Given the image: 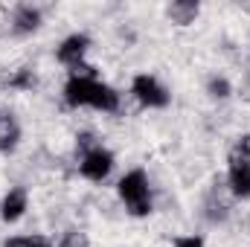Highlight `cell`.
I'll list each match as a JSON object with an SVG mask.
<instances>
[{
	"instance_id": "cell-1",
	"label": "cell",
	"mask_w": 250,
	"mask_h": 247,
	"mask_svg": "<svg viewBox=\"0 0 250 247\" xmlns=\"http://www.w3.org/2000/svg\"><path fill=\"white\" fill-rule=\"evenodd\" d=\"M64 102L70 108H93V111H105V114H117L120 111V93L111 84H105L102 79L67 76Z\"/></svg>"
},
{
	"instance_id": "cell-2",
	"label": "cell",
	"mask_w": 250,
	"mask_h": 247,
	"mask_svg": "<svg viewBox=\"0 0 250 247\" xmlns=\"http://www.w3.org/2000/svg\"><path fill=\"white\" fill-rule=\"evenodd\" d=\"M120 201L125 204L128 215L134 218H146L151 212V186H148V175L143 169H131L125 172L117 184Z\"/></svg>"
},
{
	"instance_id": "cell-3",
	"label": "cell",
	"mask_w": 250,
	"mask_h": 247,
	"mask_svg": "<svg viewBox=\"0 0 250 247\" xmlns=\"http://www.w3.org/2000/svg\"><path fill=\"white\" fill-rule=\"evenodd\" d=\"M131 96L143 108H169L172 102V93L166 90V84L151 73H137L131 79Z\"/></svg>"
},
{
	"instance_id": "cell-4",
	"label": "cell",
	"mask_w": 250,
	"mask_h": 247,
	"mask_svg": "<svg viewBox=\"0 0 250 247\" xmlns=\"http://www.w3.org/2000/svg\"><path fill=\"white\" fill-rule=\"evenodd\" d=\"M114 163H117L114 154H111L105 145H96V148H90L87 154H82V160H79V175H82L84 181H90V184H102V181L111 178Z\"/></svg>"
},
{
	"instance_id": "cell-5",
	"label": "cell",
	"mask_w": 250,
	"mask_h": 247,
	"mask_svg": "<svg viewBox=\"0 0 250 247\" xmlns=\"http://www.w3.org/2000/svg\"><path fill=\"white\" fill-rule=\"evenodd\" d=\"M227 186L236 198H242V201L250 198V160L236 151L227 154Z\"/></svg>"
},
{
	"instance_id": "cell-6",
	"label": "cell",
	"mask_w": 250,
	"mask_h": 247,
	"mask_svg": "<svg viewBox=\"0 0 250 247\" xmlns=\"http://www.w3.org/2000/svg\"><path fill=\"white\" fill-rule=\"evenodd\" d=\"M87 50H90V35H84V32H73V35H67L62 44H59L56 59H59L64 67H70V70H73V67L84 64Z\"/></svg>"
},
{
	"instance_id": "cell-7",
	"label": "cell",
	"mask_w": 250,
	"mask_h": 247,
	"mask_svg": "<svg viewBox=\"0 0 250 247\" xmlns=\"http://www.w3.org/2000/svg\"><path fill=\"white\" fill-rule=\"evenodd\" d=\"M26 209H29V192L23 186H12L0 201V218L6 224H18L26 215Z\"/></svg>"
},
{
	"instance_id": "cell-8",
	"label": "cell",
	"mask_w": 250,
	"mask_h": 247,
	"mask_svg": "<svg viewBox=\"0 0 250 247\" xmlns=\"http://www.w3.org/2000/svg\"><path fill=\"white\" fill-rule=\"evenodd\" d=\"M41 23H44V15H41L38 6L23 3V6H18V9L12 12V29H15L18 35H32V32L41 29Z\"/></svg>"
},
{
	"instance_id": "cell-9",
	"label": "cell",
	"mask_w": 250,
	"mask_h": 247,
	"mask_svg": "<svg viewBox=\"0 0 250 247\" xmlns=\"http://www.w3.org/2000/svg\"><path fill=\"white\" fill-rule=\"evenodd\" d=\"M21 143V125L15 120V114L3 111L0 114V151L3 154H12Z\"/></svg>"
},
{
	"instance_id": "cell-10",
	"label": "cell",
	"mask_w": 250,
	"mask_h": 247,
	"mask_svg": "<svg viewBox=\"0 0 250 247\" xmlns=\"http://www.w3.org/2000/svg\"><path fill=\"white\" fill-rule=\"evenodd\" d=\"M166 15H169L172 23H178V26H189V23L198 21V15H201V3H195V0H175V3H169Z\"/></svg>"
},
{
	"instance_id": "cell-11",
	"label": "cell",
	"mask_w": 250,
	"mask_h": 247,
	"mask_svg": "<svg viewBox=\"0 0 250 247\" xmlns=\"http://www.w3.org/2000/svg\"><path fill=\"white\" fill-rule=\"evenodd\" d=\"M207 93H209V99L224 102V99H230L233 84H230V79H224V76H209V79H207Z\"/></svg>"
},
{
	"instance_id": "cell-12",
	"label": "cell",
	"mask_w": 250,
	"mask_h": 247,
	"mask_svg": "<svg viewBox=\"0 0 250 247\" xmlns=\"http://www.w3.org/2000/svg\"><path fill=\"white\" fill-rule=\"evenodd\" d=\"M9 87H15V90H29V87H35V70H29V67H18V70H12L9 73Z\"/></svg>"
},
{
	"instance_id": "cell-13",
	"label": "cell",
	"mask_w": 250,
	"mask_h": 247,
	"mask_svg": "<svg viewBox=\"0 0 250 247\" xmlns=\"http://www.w3.org/2000/svg\"><path fill=\"white\" fill-rule=\"evenodd\" d=\"M3 247H53V242L47 236L32 233V236H12V239L3 242Z\"/></svg>"
},
{
	"instance_id": "cell-14",
	"label": "cell",
	"mask_w": 250,
	"mask_h": 247,
	"mask_svg": "<svg viewBox=\"0 0 250 247\" xmlns=\"http://www.w3.org/2000/svg\"><path fill=\"white\" fill-rule=\"evenodd\" d=\"M59 247H90V239H87V233L84 230H67L62 236V242H59Z\"/></svg>"
},
{
	"instance_id": "cell-15",
	"label": "cell",
	"mask_w": 250,
	"mask_h": 247,
	"mask_svg": "<svg viewBox=\"0 0 250 247\" xmlns=\"http://www.w3.org/2000/svg\"><path fill=\"white\" fill-rule=\"evenodd\" d=\"M207 206H209V212H207V218H209L212 224H215V221H224V218H227V212H230V206H227V204H224L221 198H218V201L212 198V201H209Z\"/></svg>"
},
{
	"instance_id": "cell-16",
	"label": "cell",
	"mask_w": 250,
	"mask_h": 247,
	"mask_svg": "<svg viewBox=\"0 0 250 247\" xmlns=\"http://www.w3.org/2000/svg\"><path fill=\"white\" fill-rule=\"evenodd\" d=\"M230 151H236V154H242V157H248L250 160V131H245V134L236 137V145H233Z\"/></svg>"
},
{
	"instance_id": "cell-17",
	"label": "cell",
	"mask_w": 250,
	"mask_h": 247,
	"mask_svg": "<svg viewBox=\"0 0 250 247\" xmlns=\"http://www.w3.org/2000/svg\"><path fill=\"white\" fill-rule=\"evenodd\" d=\"M96 145H99V143H96V140H93V134H87V131L76 137V148H79L82 154H87V151H90V148H96Z\"/></svg>"
},
{
	"instance_id": "cell-18",
	"label": "cell",
	"mask_w": 250,
	"mask_h": 247,
	"mask_svg": "<svg viewBox=\"0 0 250 247\" xmlns=\"http://www.w3.org/2000/svg\"><path fill=\"white\" fill-rule=\"evenodd\" d=\"M175 247H204V236H178Z\"/></svg>"
},
{
	"instance_id": "cell-19",
	"label": "cell",
	"mask_w": 250,
	"mask_h": 247,
	"mask_svg": "<svg viewBox=\"0 0 250 247\" xmlns=\"http://www.w3.org/2000/svg\"><path fill=\"white\" fill-rule=\"evenodd\" d=\"M242 96H245V99H248V102H250V79H248V82H245V87H242Z\"/></svg>"
}]
</instances>
